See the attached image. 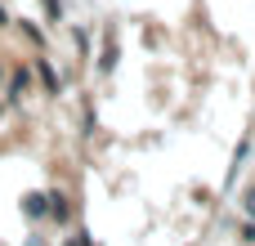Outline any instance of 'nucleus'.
Returning <instances> with one entry per match:
<instances>
[{
	"label": "nucleus",
	"mask_w": 255,
	"mask_h": 246,
	"mask_svg": "<svg viewBox=\"0 0 255 246\" xmlns=\"http://www.w3.org/2000/svg\"><path fill=\"white\" fill-rule=\"evenodd\" d=\"M247 211H251V215H255V188H251V193H247Z\"/></svg>",
	"instance_id": "1"
}]
</instances>
